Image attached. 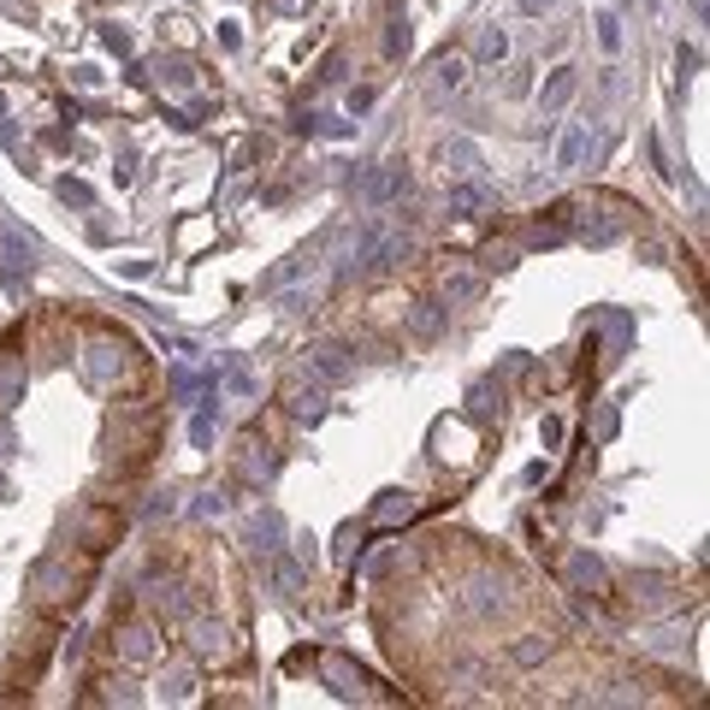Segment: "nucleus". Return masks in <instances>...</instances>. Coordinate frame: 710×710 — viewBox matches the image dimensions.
I'll list each match as a JSON object with an SVG mask.
<instances>
[{
	"label": "nucleus",
	"instance_id": "40",
	"mask_svg": "<svg viewBox=\"0 0 710 710\" xmlns=\"http://www.w3.org/2000/svg\"><path fill=\"white\" fill-rule=\"evenodd\" d=\"M0 107H7V101H0Z\"/></svg>",
	"mask_w": 710,
	"mask_h": 710
},
{
	"label": "nucleus",
	"instance_id": "11",
	"mask_svg": "<svg viewBox=\"0 0 710 710\" xmlns=\"http://www.w3.org/2000/svg\"><path fill=\"white\" fill-rule=\"evenodd\" d=\"M272 474H279V451H272L267 439H249V444H243V480H249V486H267Z\"/></svg>",
	"mask_w": 710,
	"mask_h": 710
},
{
	"label": "nucleus",
	"instance_id": "22",
	"mask_svg": "<svg viewBox=\"0 0 710 710\" xmlns=\"http://www.w3.org/2000/svg\"><path fill=\"white\" fill-rule=\"evenodd\" d=\"M154 78H161V83H172V90H184V83L196 78V66L184 60V54H154Z\"/></svg>",
	"mask_w": 710,
	"mask_h": 710
},
{
	"label": "nucleus",
	"instance_id": "25",
	"mask_svg": "<svg viewBox=\"0 0 710 710\" xmlns=\"http://www.w3.org/2000/svg\"><path fill=\"white\" fill-rule=\"evenodd\" d=\"M581 161H586V130H569V137H562V149H557V166L574 172Z\"/></svg>",
	"mask_w": 710,
	"mask_h": 710
},
{
	"label": "nucleus",
	"instance_id": "10",
	"mask_svg": "<svg viewBox=\"0 0 710 710\" xmlns=\"http://www.w3.org/2000/svg\"><path fill=\"white\" fill-rule=\"evenodd\" d=\"M451 213H456V220H486V213H498V196H491L486 184H456V190H451Z\"/></svg>",
	"mask_w": 710,
	"mask_h": 710
},
{
	"label": "nucleus",
	"instance_id": "32",
	"mask_svg": "<svg viewBox=\"0 0 710 710\" xmlns=\"http://www.w3.org/2000/svg\"><path fill=\"white\" fill-rule=\"evenodd\" d=\"M166 699H190V670H172L166 675Z\"/></svg>",
	"mask_w": 710,
	"mask_h": 710
},
{
	"label": "nucleus",
	"instance_id": "26",
	"mask_svg": "<svg viewBox=\"0 0 710 710\" xmlns=\"http://www.w3.org/2000/svg\"><path fill=\"white\" fill-rule=\"evenodd\" d=\"M633 598H640L645 604V610H657V604H670V586H663V581H651V574H645V581H640V574H633Z\"/></svg>",
	"mask_w": 710,
	"mask_h": 710
},
{
	"label": "nucleus",
	"instance_id": "37",
	"mask_svg": "<svg viewBox=\"0 0 710 710\" xmlns=\"http://www.w3.org/2000/svg\"><path fill=\"white\" fill-rule=\"evenodd\" d=\"M107 48H113V54H130V31H119V24H107Z\"/></svg>",
	"mask_w": 710,
	"mask_h": 710
},
{
	"label": "nucleus",
	"instance_id": "6",
	"mask_svg": "<svg viewBox=\"0 0 710 710\" xmlns=\"http://www.w3.org/2000/svg\"><path fill=\"white\" fill-rule=\"evenodd\" d=\"M444 309H468V302H480L486 296V279L474 267H444Z\"/></svg>",
	"mask_w": 710,
	"mask_h": 710
},
{
	"label": "nucleus",
	"instance_id": "34",
	"mask_svg": "<svg viewBox=\"0 0 710 710\" xmlns=\"http://www.w3.org/2000/svg\"><path fill=\"white\" fill-rule=\"evenodd\" d=\"M486 260H491V267H515V243H491Z\"/></svg>",
	"mask_w": 710,
	"mask_h": 710
},
{
	"label": "nucleus",
	"instance_id": "28",
	"mask_svg": "<svg viewBox=\"0 0 710 710\" xmlns=\"http://www.w3.org/2000/svg\"><path fill=\"white\" fill-rule=\"evenodd\" d=\"M385 54L397 60V54H409V19L403 12H391V31H385Z\"/></svg>",
	"mask_w": 710,
	"mask_h": 710
},
{
	"label": "nucleus",
	"instance_id": "19",
	"mask_svg": "<svg viewBox=\"0 0 710 710\" xmlns=\"http://www.w3.org/2000/svg\"><path fill=\"white\" fill-rule=\"evenodd\" d=\"M550 651H557V640H550V633H521V640L510 645V663H521V670H527V663H545Z\"/></svg>",
	"mask_w": 710,
	"mask_h": 710
},
{
	"label": "nucleus",
	"instance_id": "13",
	"mask_svg": "<svg viewBox=\"0 0 710 710\" xmlns=\"http://www.w3.org/2000/svg\"><path fill=\"white\" fill-rule=\"evenodd\" d=\"M284 409H291L296 420H309V427H314V420L326 415V391H321V385H302V380H291V385H284Z\"/></svg>",
	"mask_w": 710,
	"mask_h": 710
},
{
	"label": "nucleus",
	"instance_id": "38",
	"mask_svg": "<svg viewBox=\"0 0 710 710\" xmlns=\"http://www.w3.org/2000/svg\"><path fill=\"white\" fill-rule=\"evenodd\" d=\"M373 107V90H350V113H368Z\"/></svg>",
	"mask_w": 710,
	"mask_h": 710
},
{
	"label": "nucleus",
	"instance_id": "8",
	"mask_svg": "<svg viewBox=\"0 0 710 710\" xmlns=\"http://www.w3.org/2000/svg\"><path fill=\"white\" fill-rule=\"evenodd\" d=\"M119 527H125V521L113 515V510H83V515H78V539H83V550H107L113 539H119Z\"/></svg>",
	"mask_w": 710,
	"mask_h": 710
},
{
	"label": "nucleus",
	"instance_id": "35",
	"mask_svg": "<svg viewBox=\"0 0 710 710\" xmlns=\"http://www.w3.org/2000/svg\"><path fill=\"white\" fill-rule=\"evenodd\" d=\"M279 586L284 592H302V569H296V562H279Z\"/></svg>",
	"mask_w": 710,
	"mask_h": 710
},
{
	"label": "nucleus",
	"instance_id": "24",
	"mask_svg": "<svg viewBox=\"0 0 710 710\" xmlns=\"http://www.w3.org/2000/svg\"><path fill=\"white\" fill-rule=\"evenodd\" d=\"M249 550H255V557H272V550H279V545H272V539H279V515H260L255 521V527H249Z\"/></svg>",
	"mask_w": 710,
	"mask_h": 710
},
{
	"label": "nucleus",
	"instance_id": "14",
	"mask_svg": "<svg viewBox=\"0 0 710 710\" xmlns=\"http://www.w3.org/2000/svg\"><path fill=\"white\" fill-rule=\"evenodd\" d=\"M574 90H581V71H574V66L550 71V78H545V90H539V107H545V113H562V107L574 101Z\"/></svg>",
	"mask_w": 710,
	"mask_h": 710
},
{
	"label": "nucleus",
	"instance_id": "31",
	"mask_svg": "<svg viewBox=\"0 0 710 710\" xmlns=\"http://www.w3.org/2000/svg\"><path fill=\"white\" fill-rule=\"evenodd\" d=\"M468 403H474V420H486L491 409H498V403H491V385H474V391H468Z\"/></svg>",
	"mask_w": 710,
	"mask_h": 710
},
{
	"label": "nucleus",
	"instance_id": "21",
	"mask_svg": "<svg viewBox=\"0 0 710 710\" xmlns=\"http://www.w3.org/2000/svg\"><path fill=\"white\" fill-rule=\"evenodd\" d=\"M503 54H510V31H503V24H486V31H480V42H474V60L498 66Z\"/></svg>",
	"mask_w": 710,
	"mask_h": 710
},
{
	"label": "nucleus",
	"instance_id": "36",
	"mask_svg": "<svg viewBox=\"0 0 710 710\" xmlns=\"http://www.w3.org/2000/svg\"><path fill=\"white\" fill-rule=\"evenodd\" d=\"M225 510V498H220V491H208V498H196V515L201 521H208V515H220Z\"/></svg>",
	"mask_w": 710,
	"mask_h": 710
},
{
	"label": "nucleus",
	"instance_id": "33",
	"mask_svg": "<svg viewBox=\"0 0 710 710\" xmlns=\"http://www.w3.org/2000/svg\"><path fill=\"white\" fill-rule=\"evenodd\" d=\"M190 439H196V451H208V444H213V415H196Z\"/></svg>",
	"mask_w": 710,
	"mask_h": 710
},
{
	"label": "nucleus",
	"instance_id": "18",
	"mask_svg": "<svg viewBox=\"0 0 710 710\" xmlns=\"http://www.w3.org/2000/svg\"><path fill=\"white\" fill-rule=\"evenodd\" d=\"M444 314H451V309H444V302H415V309H409V331H415V338H439V331H444Z\"/></svg>",
	"mask_w": 710,
	"mask_h": 710
},
{
	"label": "nucleus",
	"instance_id": "20",
	"mask_svg": "<svg viewBox=\"0 0 710 710\" xmlns=\"http://www.w3.org/2000/svg\"><path fill=\"white\" fill-rule=\"evenodd\" d=\"M444 166L456 172V178H474L480 172V149H474L468 137H456V142H444Z\"/></svg>",
	"mask_w": 710,
	"mask_h": 710
},
{
	"label": "nucleus",
	"instance_id": "16",
	"mask_svg": "<svg viewBox=\"0 0 710 710\" xmlns=\"http://www.w3.org/2000/svg\"><path fill=\"white\" fill-rule=\"evenodd\" d=\"M361 260H368V272H391L397 260H409V243L403 237H373L368 249H361Z\"/></svg>",
	"mask_w": 710,
	"mask_h": 710
},
{
	"label": "nucleus",
	"instance_id": "12",
	"mask_svg": "<svg viewBox=\"0 0 710 710\" xmlns=\"http://www.w3.org/2000/svg\"><path fill=\"white\" fill-rule=\"evenodd\" d=\"M0 267H7V272H31L36 267V243L24 237V231L0 225Z\"/></svg>",
	"mask_w": 710,
	"mask_h": 710
},
{
	"label": "nucleus",
	"instance_id": "2",
	"mask_svg": "<svg viewBox=\"0 0 710 710\" xmlns=\"http://www.w3.org/2000/svg\"><path fill=\"white\" fill-rule=\"evenodd\" d=\"M125 373H130V344L125 338H95L90 350H83V380H90L95 391L119 385Z\"/></svg>",
	"mask_w": 710,
	"mask_h": 710
},
{
	"label": "nucleus",
	"instance_id": "3",
	"mask_svg": "<svg viewBox=\"0 0 710 710\" xmlns=\"http://www.w3.org/2000/svg\"><path fill=\"white\" fill-rule=\"evenodd\" d=\"M113 651H119V663H149L154 651H161V628L142 621V616H130V621L113 628Z\"/></svg>",
	"mask_w": 710,
	"mask_h": 710
},
{
	"label": "nucleus",
	"instance_id": "23",
	"mask_svg": "<svg viewBox=\"0 0 710 710\" xmlns=\"http://www.w3.org/2000/svg\"><path fill=\"white\" fill-rule=\"evenodd\" d=\"M432 78H439V90H462V83H468V60H462V54H444V60L432 66Z\"/></svg>",
	"mask_w": 710,
	"mask_h": 710
},
{
	"label": "nucleus",
	"instance_id": "29",
	"mask_svg": "<svg viewBox=\"0 0 710 710\" xmlns=\"http://www.w3.org/2000/svg\"><path fill=\"white\" fill-rule=\"evenodd\" d=\"M60 201H66V208H95V190H90V184H78V178H66Z\"/></svg>",
	"mask_w": 710,
	"mask_h": 710
},
{
	"label": "nucleus",
	"instance_id": "9",
	"mask_svg": "<svg viewBox=\"0 0 710 710\" xmlns=\"http://www.w3.org/2000/svg\"><path fill=\"white\" fill-rule=\"evenodd\" d=\"M309 361H314V373H321L326 385H344V380H350V368H356V361H350V344H314Z\"/></svg>",
	"mask_w": 710,
	"mask_h": 710
},
{
	"label": "nucleus",
	"instance_id": "30",
	"mask_svg": "<svg viewBox=\"0 0 710 710\" xmlns=\"http://www.w3.org/2000/svg\"><path fill=\"white\" fill-rule=\"evenodd\" d=\"M598 42H604V48H621V19H616V12H598Z\"/></svg>",
	"mask_w": 710,
	"mask_h": 710
},
{
	"label": "nucleus",
	"instance_id": "39",
	"mask_svg": "<svg viewBox=\"0 0 710 710\" xmlns=\"http://www.w3.org/2000/svg\"><path fill=\"white\" fill-rule=\"evenodd\" d=\"M550 7V0H521V12H545Z\"/></svg>",
	"mask_w": 710,
	"mask_h": 710
},
{
	"label": "nucleus",
	"instance_id": "1",
	"mask_svg": "<svg viewBox=\"0 0 710 710\" xmlns=\"http://www.w3.org/2000/svg\"><path fill=\"white\" fill-rule=\"evenodd\" d=\"M83 586H90V557H71V550H54V557H42L31 569V598H36V610H48V616L78 610Z\"/></svg>",
	"mask_w": 710,
	"mask_h": 710
},
{
	"label": "nucleus",
	"instance_id": "17",
	"mask_svg": "<svg viewBox=\"0 0 710 710\" xmlns=\"http://www.w3.org/2000/svg\"><path fill=\"white\" fill-rule=\"evenodd\" d=\"M569 581H574V592H604V562L592 557V550H574V557H569Z\"/></svg>",
	"mask_w": 710,
	"mask_h": 710
},
{
	"label": "nucleus",
	"instance_id": "15",
	"mask_svg": "<svg viewBox=\"0 0 710 710\" xmlns=\"http://www.w3.org/2000/svg\"><path fill=\"white\" fill-rule=\"evenodd\" d=\"M321 670H326V680H338V692H344V699H368V675L350 670V663H344L338 651H326V657H321Z\"/></svg>",
	"mask_w": 710,
	"mask_h": 710
},
{
	"label": "nucleus",
	"instance_id": "4",
	"mask_svg": "<svg viewBox=\"0 0 710 710\" xmlns=\"http://www.w3.org/2000/svg\"><path fill=\"white\" fill-rule=\"evenodd\" d=\"M356 190H361V201H373V208H380V201H397L403 190H409V166H403V161H385V166L361 172Z\"/></svg>",
	"mask_w": 710,
	"mask_h": 710
},
{
	"label": "nucleus",
	"instance_id": "27",
	"mask_svg": "<svg viewBox=\"0 0 710 710\" xmlns=\"http://www.w3.org/2000/svg\"><path fill=\"white\" fill-rule=\"evenodd\" d=\"M409 515H415V503L403 498V491H385V503L373 510V521H409Z\"/></svg>",
	"mask_w": 710,
	"mask_h": 710
},
{
	"label": "nucleus",
	"instance_id": "7",
	"mask_svg": "<svg viewBox=\"0 0 710 710\" xmlns=\"http://www.w3.org/2000/svg\"><path fill=\"white\" fill-rule=\"evenodd\" d=\"M24 403V356H19V344H0V409H19Z\"/></svg>",
	"mask_w": 710,
	"mask_h": 710
},
{
	"label": "nucleus",
	"instance_id": "5",
	"mask_svg": "<svg viewBox=\"0 0 710 710\" xmlns=\"http://www.w3.org/2000/svg\"><path fill=\"white\" fill-rule=\"evenodd\" d=\"M190 651H196V663H225L231 657V633L220 628V621H208V616H190Z\"/></svg>",
	"mask_w": 710,
	"mask_h": 710
}]
</instances>
